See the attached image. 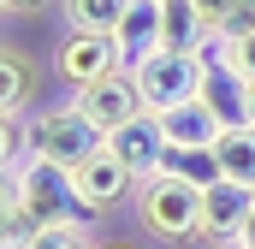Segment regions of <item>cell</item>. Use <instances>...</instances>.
<instances>
[{"label": "cell", "mask_w": 255, "mask_h": 249, "mask_svg": "<svg viewBox=\"0 0 255 249\" xmlns=\"http://www.w3.org/2000/svg\"><path fill=\"white\" fill-rule=\"evenodd\" d=\"M130 208H136V226L148 232V238H160V244H202V208H208V184H196L184 178L178 166H160L154 178H142L136 196H130Z\"/></svg>", "instance_id": "obj_1"}, {"label": "cell", "mask_w": 255, "mask_h": 249, "mask_svg": "<svg viewBox=\"0 0 255 249\" xmlns=\"http://www.w3.org/2000/svg\"><path fill=\"white\" fill-rule=\"evenodd\" d=\"M6 196L12 202H24V214L48 232H71V226H89L83 214V196L71 184V166H54V160H42V154H24V160H12L6 166Z\"/></svg>", "instance_id": "obj_2"}, {"label": "cell", "mask_w": 255, "mask_h": 249, "mask_svg": "<svg viewBox=\"0 0 255 249\" xmlns=\"http://www.w3.org/2000/svg\"><path fill=\"white\" fill-rule=\"evenodd\" d=\"M101 142H107V130L77 107V95L42 107L36 119L24 124V154H42V160H54V166H77V160H89Z\"/></svg>", "instance_id": "obj_3"}, {"label": "cell", "mask_w": 255, "mask_h": 249, "mask_svg": "<svg viewBox=\"0 0 255 249\" xmlns=\"http://www.w3.org/2000/svg\"><path fill=\"white\" fill-rule=\"evenodd\" d=\"M130 71H136L142 107H148V113H166V107H184V101H196L208 60H202V54H184V48H154L148 60L130 65Z\"/></svg>", "instance_id": "obj_4"}, {"label": "cell", "mask_w": 255, "mask_h": 249, "mask_svg": "<svg viewBox=\"0 0 255 249\" xmlns=\"http://www.w3.org/2000/svg\"><path fill=\"white\" fill-rule=\"evenodd\" d=\"M113 65H119V42L107 30H65L60 48H54V77L65 83V95H77L83 83L107 77Z\"/></svg>", "instance_id": "obj_5"}, {"label": "cell", "mask_w": 255, "mask_h": 249, "mask_svg": "<svg viewBox=\"0 0 255 249\" xmlns=\"http://www.w3.org/2000/svg\"><path fill=\"white\" fill-rule=\"evenodd\" d=\"M71 184H77V196H83V208H89V214H107V208L130 202L142 178L130 172L119 154H107V142H101L89 160H77V166H71Z\"/></svg>", "instance_id": "obj_6"}, {"label": "cell", "mask_w": 255, "mask_h": 249, "mask_svg": "<svg viewBox=\"0 0 255 249\" xmlns=\"http://www.w3.org/2000/svg\"><path fill=\"white\" fill-rule=\"evenodd\" d=\"M77 107H83L89 119L101 124V130H113V124H125V119H136V113H148V107H142V89H136V71H130V65H113L107 77L83 83V89H77Z\"/></svg>", "instance_id": "obj_7"}, {"label": "cell", "mask_w": 255, "mask_h": 249, "mask_svg": "<svg viewBox=\"0 0 255 249\" xmlns=\"http://www.w3.org/2000/svg\"><path fill=\"white\" fill-rule=\"evenodd\" d=\"M202 249L214 244H238V232L250 226L255 214V184H238V178H214L208 184V208H202Z\"/></svg>", "instance_id": "obj_8"}, {"label": "cell", "mask_w": 255, "mask_h": 249, "mask_svg": "<svg viewBox=\"0 0 255 249\" xmlns=\"http://www.w3.org/2000/svg\"><path fill=\"white\" fill-rule=\"evenodd\" d=\"M107 154H119L136 178H154L166 166V130H160V119L154 113H136V119L113 124L107 130Z\"/></svg>", "instance_id": "obj_9"}, {"label": "cell", "mask_w": 255, "mask_h": 249, "mask_svg": "<svg viewBox=\"0 0 255 249\" xmlns=\"http://www.w3.org/2000/svg\"><path fill=\"white\" fill-rule=\"evenodd\" d=\"M196 101H202V107H208L220 124H250V83H244V77H238L226 60H208Z\"/></svg>", "instance_id": "obj_10"}, {"label": "cell", "mask_w": 255, "mask_h": 249, "mask_svg": "<svg viewBox=\"0 0 255 249\" xmlns=\"http://www.w3.org/2000/svg\"><path fill=\"white\" fill-rule=\"evenodd\" d=\"M113 42H119V65H142L160 48V0H130Z\"/></svg>", "instance_id": "obj_11"}, {"label": "cell", "mask_w": 255, "mask_h": 249, "mask_svg": "<svg viewBox=\"0 0 255 249\" xmlns=\"http://www.w3.org/2000/svg\"><path fill=\"white\" fill-rule=\"evenodd\" d=\"M160 130H166V154H184V148H214V136L226 130V124L214 119L202 101H184V107H166V113H154Z\"/></svg>", "instance_id": "obj_12"}, {"label": "cell", "mask_w": 255, "mask_h": 249, "mask_svg": "<svg viewBox=\"0 0 255 249\" xmlns=\"http://www.w3.org/2000/svg\"><path fill=\"white\" fill-rule=\"evenodd\" d=\"M30 95H36V60H30L18 42H6V48H0V113L18 119Z\"/></svg>", "instance_id": "obj_13"}, {"label": "cell", "mask_w": 255, "mask_h": 249, "mask_svg": "<svg viewBox=\"0 0 255 249\" xmlns=\"http://www.w3.org/2000/svg\"><path fill=\"white\" fill-rule=\"evenodd\" d=\"M214 160H220V178L255 184V124H226L214 136Z\"/></svg>", "instance_id": "obj_14"}, {"label": "cell", "mask_w": 255, "mask_h": 249, "mask_svg": "<svg viewBox=\"0 0 255 249\" xmlns=\"http://www.w3.org/2000/svg\"><path fill=\"white\" fill-rule=\"evenodd\" d=\"M208 42V30H202V18H196L190 0H160V48H184L196 54Z\"/></svg>", "instance_id": "obj_15"}, {"label": "cell", "mask_w": 255, "mask_h": 249, "mask_svg": "<svg viewBox=\"0 0 255 249\" xmlns=\"http://www.w3.org/2000/svg\"><path fill=\"white\" fill-rule=\"evenodd\" d=\"M125 6L130 0H60V12H65V30H119V18H125Z\"/></svg>", "instance_id": "obj_16"}, {"label": "cell", "mask_w": 255, "mask_h": 249, "mask_svg": "<svg viewBox=\"0 0 255 249\" xmlns=\"http://www.w3.org/2000/svg\"><path fill=\"white\" fill-rule=\"evenodd\" d=\"M214 60H226L244 83L255 77V36H220V48H214Z\"/></svg>", "instance_id": "obj_17"}, {"label": "cell", "mask_w": 255, "mask_h": 249, "mask_svg": "<svg viewBox=\"0 0 255 249\" xmlns=\"http://www.w3.org/2000/svg\"><path fill=\"white\" fill-rule=\"evenodd\" d=\"M190 6H196V18H202V30H208V36H220L244 0H190Z\"/></svg>", "instance_id": "obj_18"}, {"label": "cell", "mask_w": 255, "mask_h": 249, "mask_svg": "<svg viewBox=\"0 0 255 249\" xmlns=\"http://www.w3.org/2000/svg\"><path fill=\"white\" fill-rule=\"evenodd\" d=\"M89 244H95L89 226H71V232H54V226H48V232H36V244H30V249H89Z\"/></svg>", "instance_id": "obj_19"}, {"label": "cell", "mask_w": 255, "mask_h": 249, "mask_svg": "<svg viewBox=\"0 0 255 249\" xmlns=\"http://www.w3.org/2000/svg\"><path fill=\"white\" fill-rule=\"evenodd\" d=\"M220 36H255V0H244V6L232 12V24H226Z\"/></svg>", "instance_id": "obj_20"}, {"label": "cell", "mask_w": 255, "mask_h": 249, "mask_svg": "<svg viewBox=\"0 0 255 249\" xmlns=\"http://www.w3.org/2000/svg\"><path fill=\"white\" fill-rule=\"evenodd\" d=\"M54 0H0V12L6 18H36V12H48Z\"/></svg>", "instance_id": "obj_21"}, {"label": "cell", "mask_w": 255, "mask_h": 249, "mask_svg": "<svg viewBox=\"0 0 255 249\" xmlns=\"http://www.w3.org/2000/svg\"><path fill=\"white\" fill-rule=\"evenodd\" d=\"M238 244H244V249H255V214H250V226L238 232Z\"/></svg>", "instance_id": "obj_22"}, {"label": "cell", "mask_w": 255, "mask_h": 249, "mask_svg": "<svg viewBox=\"0 0 255 249\" xmlns=\"http://www.w3.org/2000/svg\"><path fill=\"white\" fill-rule=\"evenodd\" d=\"M89 249H130V244H119V238H95Z\"/></svg>", "instance_id": "obj_23"}, {"label": "cell", "mask_w": 255, "mask_h": 249, "mask_svg": "<svg viewBox=\"0 0 255 249\" xmlns=\"http://www.w3.org/2000/svg\"><path fill=\"white\" fill-rule=\"evenodd\" d=\"M250 124H255V77H250Z\"/></svg>", "instance_id": "obj_24"}, {"label": "cell", "mask_w": 255, "mask_h": 249, "mask_svg": "<svg viewBox=\"0 0 255 249\" xmlns=\"http://www.w3.org/2000/svg\"><path fill=\"white\" fill-rule=\"evenodd\" d=\"M214 249H244V244H214Z\"/></svg>", "instance_id": "obj_25"}]
</instances>
